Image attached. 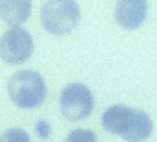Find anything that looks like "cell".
Returning <instances> with one entry per match:
<instances>
[{"instance_id": "6da1fadb", "label": "cell", "mask_w": 157, "mask_h": 142, "mask_svg": "<svg viewBox=\"0 0 157 142\" xmlns=\"http://www.w3.org/2000/svg\"><path fill=\"white\" fill-rule=\"evenodd\" d=\"M102 125L105 131L120 135L126 140H144L150 136L153 124L144 111H137L126 105H111L102 114Z\"/></svg>"}, {"instance_id": "7a4b0ae2", "label": "cell", "mask_w": 157, "mask_h": 142, "mask_svg": "<svg viewBox=\"0 0 157 142\" xmlns=\"http://www.w3.org/2000/svg\"><path fill=\"white\" fill-rule=\"evenodd\" d=\"M11 102L22 109L39 107L46 98V83L35 70H19L8 81Z\"/></svg>"}, {"instance_id": "3957f363", "label": "cell", "mask_w": 157, "mask_h": 142, "mask_svg": "<svg viewBox=\"0 0 157 142\" xmlns=\"http://www.w3.org/2000/svg\"><path fill=\"white\" fill-rule=\"evenodd\" d=\"M80 22V6L76 0H46L41 8V24L54 35L70 33Z\"/></svg>"}, {"instance_id": "277c9868", "label": "cell", "mask_w": 157, "mask_h": 142, "mask_svg": "<svg viewBox=\"0 0 157 142\" xmlns=\"http://www.w3.org/2000/svg\"><path fill=\"white\" fill-rule=\"evenodd\" d=\"M59 109H61V114L68 120H82L93 113L94 98L85 85L70 83L61 91Z\"/></svg>"}, {"instance_id": "5b68a950", "label": "cell", "mask_w": 157, "mask_h": 142, "mask_svg": "<svg viewBox=\"0 0 157 142\" xmlns=\"http://www.w3.org/2000/svg\"><path fill=\"white\" fill-rule=\"evenodd\" d=\"M33 54V37L28 30L11 26L0 39V57L8 65H21Z\"/></svg>"}, {"instance_id": "8992f818", "label": "cell", "mask_w": 157, "mask_h": 142, "mask_svg": "<svg viewBox=\"0 0 157 142\" xmlns=\"http://www.w3.org/2000/svg\"><path fill=\"white\" fill-rule=\"evenodd\" d=\"M146 13H148L146 0H118L115 6V21L126 30L139 28L144 22Z\"/></svg>"}, {"instance_id": "52a82bcc", "label": "cell", "mask_w": 157, "mask_h": 142, "mask_svg": "<svg viewBox=\"0 0 157 142\" xmlns=\"http://www.w3.org/2000/svg\"><path fill=\"white\" fill-rule=\"evenodd\" d=\"M32 0H0V19L8 26H21L30 19Z\"/></svg>"}, {"instance_id": "ba28073f", "label": "cell", "mask_w": 157, "mask_h": 142, "mask_svg": "<svg viewBox=\"0 0 157 142\" xmlns=\"http://www.w3.org/2000/svg\"><path fill=\"white\" fill-rule=\"evenodd\" d=\"M68 140H96V136L85 129H76L74 133L68 135Z\"/></svg>"}, {"instance_id": "9c48e42d", "label": "cell", "mask_w": 157, "mask_h": 142, "mask_svg": "<svg viewBox=\"0 0 157 142\" xmlns=\"http://www.w3.org/2000/svg\"><path fill=\"white\" fill-rule=\"evenodd\" d=\"M6 138H22V140H28V135L22 133V129H11V133H8Z\"/></svg>"}]
</instances>
